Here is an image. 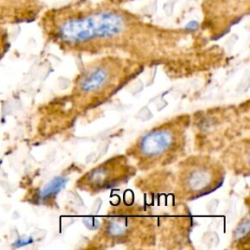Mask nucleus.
Wrapping results in <instances>:
<instances>
[{"label": "nucleus", "instance_id": "nucleus-1", "mask_svg": "<svg viewBox=\"0 0 250 250\" xmlns=\"http://www.w3.org/2000/svg\"><path fill=\"white\" fill-rule=\"evenodd\" d=\"M125 22L120 13L98 11L63 20L56 27V35L64 42L82 43L117 35L124 29Z\"/></svg>", "mask_w": 250, "mask_h": 250}, {"label": "nucleus", "instance_id": "nucleus-2", "mask_svg": "<svg viewBox=\"0 0 250 250\" xmlns=\"http://www.w3.org/2000/svg\"><path fill=\"white\" fill-rule=\"evenodd\" d=\"M172 142V135L169 132L158 131L148 134L142 142V150L146 154L155 155L165 150Z\"/></svg>", "mask_w": 250, "mask_h": 250}, {"label": "nucleus", "instance_id": "nucleus-3", "mask_svg": "<svg viewBox=\"0 0 250 250\" xmlns=\"http://www.w3.org/2000/svg\"><path fill=\"white\" fill-rule=\"evenodd\" d=\"M107 79V73L103 69H97L89 73L81 82L84 91H94L101 87Z\"/></svg>", "mask_w": 250, "mask_h": 250}, {"label": "nucleus", "instance_id": "nucleus-4", "mask_svg": "<svg viewBox=\"0 0 250 250\" xmlns=\"http://www.w3.org/2000/svg\"><path fill=\"white\" fill-rule=\"evenodd\" d=\"M209 177L207 172L203 171L202 169H196L191 171L188 175V187L193 190H200L202 188H206L209 184Z\"/></svg>", "mask_w": 250, "mask_h": 250}, {"label": "nucleus", "instance_id": "nucleus-5", "mask_svg": "<svg viewBox=\"0 0 250 250\" xmlns=\"http://www.w3.org/2000/svg\"><path fill=\"white\" fill-rule=\"evenodd\" d=\"M66 180L62 178V177H57L55 179H53L42 190L41 192V198L43 200L49 199L51 196L56 195L60 189L65 185Z\"/></svg>", "mask_w": 250, "mask_h": 250}, {"label": "nucleus", "instance_id": "nucleus-6", "mask_svg": "<svg viewBox=\"0 0 250 250\" xmlns=\"http://www.w3.org/2000/svg\"><path fill=\"white\" fill-rule=\"evenodd\" d=\"M8 48V37L6 30L2 27H0V59L5 54L6 50Z\"/></svg>", "mask_w": 250, "mask_h": 250}, {"label": "nucleus", "instance_id": "nucleus-7", "mask_svg": "<svg viewBox=\"0 0 250 250\" xmlns=\"http://www.w3.org/2000/svg\"><path fill=\"white\" fill-rule=\"evenodd\" d=\"M248 230H249V223H248V220L246 219L245 223H242V226H239L236 229H235V234L234 236L236 238L240 237L241 235H244V234H247L248 233Z\"/></svg>", "mask_w": 250, "mask_h": 250}]
</instances>
